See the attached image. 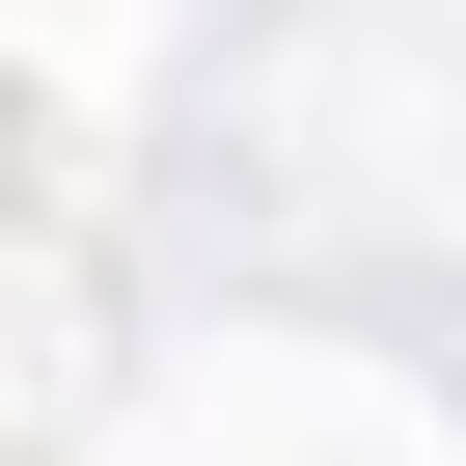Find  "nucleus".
Instances as JSON below:
<instances>
[]
</instances>
